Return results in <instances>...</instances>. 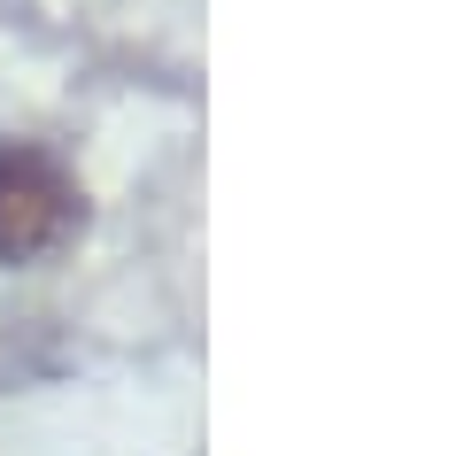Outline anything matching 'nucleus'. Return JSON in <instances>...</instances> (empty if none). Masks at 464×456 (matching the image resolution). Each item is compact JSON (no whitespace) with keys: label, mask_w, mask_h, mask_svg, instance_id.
I'll use <instances>...</instances> for the list:
<instances>
[{"label":"nucleus","mask_w":464,"mask_h":456,"mask_svg":"<svg viewBox=\"0 0 464 456\" xmlns=\"http://www.w3.org/2000/svg\"><path fill=\"white\" fill-rule=\"evenodd\" d=\"M85 225V194L63 155L16 140L0 147V263H47Z\"/></svg>","instance_id":"1"}]
</instances>
